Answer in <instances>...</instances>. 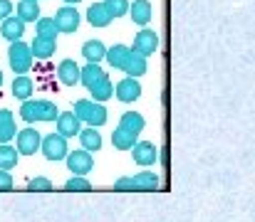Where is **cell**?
Here are the masks:
<instances>
[{
  "mask_svg": "<svg viewBox=\"0 0 255 222\" xmlns=\"http://www.w3.org/2000/svg\"><path fill=\"white\" fill-rule=\"evenodd\" d=\"M60 111L52 101L47 99H27L20 106V119L27 124H45V121H57Z\"/></svg>",
  "mask_w": 255,
  "mask_h": 222,
  "instance_id": "obj_1",
  "label": "cell"
},
{
  "mask_svg": "<svg viewBox=\"0 0 255 222\" xmlns=\"http://www.w3.org/2000/svg\"><path fill=\"white\" fill-rule=\"evenodd\" d=\"M72 114L80 119V124H87L89 129H99V126L107 124V109H104V104H97L92 99H77Z\"/></svg>",
  "mask_w": 255,
  "mask_h": 222,
  "instance_id": "obj_2",
  "label": "cell"
},
{
  "mask_svg": "<svg viewBox=\"0 0 255 222\" xmlns=\"http://www.w3.org/2000/svg\"><path fill=\"white\" fill-rule=\"evenodd\" d=\"M161 185V178L151 170H141L136 175H124L114 183V190H156Z\"/></svg>",
  "mask_w": 255,
  "mask_h": 222,
  "instance_id": "obj_3",
  "label": "cell"
},
{
  "mask_svg": "<svg viewBox=\"0 0 255 222\" xmlns=\"http://www.w3.org/2000/svg\"><path fill=\"white\" fill-rule=\"evenodd\" d=\"M7 62H10V70L17 74V76H22L25 72H30V67H32L30 45H25L22 40L10 42V47H7Z\"/></svg>",
  "mask_w": 255,
  "mask_h": 222,
  "instance_id": "obj_4",
  "label": "cell"
},
{
  "mask_svg": "<svg viewBox=\"0 0 255 222\" xmlns=\"http://www.w3.org/2000/svg\"><path fill=\"white\" fill-rule=\"evenodd\" d=\"M40 150L47 160H65L70 148H67V139H62L60 134H50V136H42V144H40Z\"/></svg>",
  "mask_w": 255,
  "mask_h": 222,
  "instance_id": "obj_5",
  "label": "cell"
},
{
  "mask_svg": "<svg viewBox=\"0 0 255 222\" xmlns=\"http://www.w3.org/2000/svg\"><path fill=\"white\" fill-rule=\"evenodd\" d=\"M156 50H159V35H156V30H151V27L139 30L136 37H134L131 52H136V55H141V57H151Z\"/></svg>",
  "mask_w": 255,
  "mask_h": 222,
  "instance_id": "obj_6",
  "label": "cell"
},
{
  "mask_svg": "<svg viewBox=\"0 0 255 222\" xmlns=\"http://www.w3.org/2000/svg\"><path fill=\"white\" fill-rule=\"evenodd\" d=\"M67 168L72 170V175H80V178H85L89 170H94V158H92V153H87V150H72V153H67Z\"/></svg>",
  "mask_w": 255,
  "mask_h": 222,
  "instance_id": "obj_7",
  "label": "cell"
},
{
  "mask_svg": "<svg viewBox=\"0 0 255 222\" xmlns=\"http://www.w3.org/2000/svg\"><path fill=\"white\" fill-rule=\"evenodd\" d=\"M40 144H42V136L37 129H22L17 131V153L20 155H35L40 150Z\"/></svg>",
  "mask_w": 255,
  "mask_h": 222,
  "instance_id": "obj_8",
  "label": "cell"
},
{
  "mask_svg": "<svg viewBox=\"0 0 255 222\" xmlns=\"http://www.w3.org/2000/svg\"><path fill=\"white\" fill-rule=\"evenodd\" d=\"M131 158H134L136 165L149 168V165H154L159 160V148L154 146L151 141H136L134 148H131Z\"/></svg>",
  "mask_w": 255,
  "mask_h": 222,
  "instance_id": "obj_9",
  "label": "cell"
},
{
  "mask_svg": "<svg viewBox=\"0 0 255 222\" xmlns=\"http://www.w3.org/2000/svg\"><path fill=\"white\" fill-rule=\"evenodd\" d=\"M52 20H55V25H57L60 32H75L80 27V10H75L72 5H65V7H60L55 12Z\"/></svg>",
  "mask_w": 255,
  "mask_h": 222,
  "instance_id": "obj_10",
  "label": "cell"
},
{
  "mask_svg": "<svg viewBox=\"0 0 255 222\" xmlns=\"http://www.w3.org/2000/svg\"><path fill=\"white\" fill-rule=\"evenodd\" d=\"M114 94L122 104H134L139 96H141V84L139 79H131V76H124L117 86H114Z\"/></svg>",
  "mask_w": 255,
  "mask_h": 222,
  "instance_id": "obj_11",
  "label": "cell"
},
{
  "mask_svg": "<svg viewBox=\"0 0 255 222\" xmlns=\"http://www.w3.org/2000/svg\"><path fill=\"white\" fill-rule=\"evenodd\" d=\"M80 131H82V124L72 111H62L57 116V131L55 134H60L62 139H75V136H80Z\"/></svg>",
  "mask_w": 255,
  "mask_h": 222,
  "instance_id": "obj_12",
  "label": "cell"
},
{
  "mask_svg": "<svg viewBox=\"0 0 255 222\" xmlns=\"http://www.w3.org/2000/svg\"><path fill=\"white\" fill-rule=\"evenodd\" d=\"M129 15H131V22L139 25V27H146L151 22V15H154V7L149 0H134L129 5Z\"/></svg>",
  "mask_w": 255,
  "mask_h": 222,
  "instance_id": "obj_13",
  "label": "cell"
},
{
  "mask_svg": "<svg viewBox=\"0 0 255 222\" xmlns=\"http://www.w3.org/2000/svg\"><path fill=\"white\" fill-rule=\"evenodd\" d=\"M57 79H60L65 86L80 84V65H77L75 60H62L60 67H57Z\"/></svg>",
  "mask_w": 255,
  "mask_h": 222,
  "instance_id": "obj_14",
  "label": "cell"
},
{
  "mask_svg": "<svg viewBox=\"0 0 255 222\" xmlns=\"http://www.w3.org/2000/svg\"><path fill=\"white\" fill-rule=\"evenodd\" d=\"M22 32H25V22L17 20L15 15H10V17L2 20V25H0V35H2L7 42H17V40H22Z\"/></svg>",
  "mask_w": 255,
  "mask_h": 222,
  "instance_id": "obj_15",
  "label": "cell"
},
{
  "mask_svg": "<svg viewBox=\"0 0 255 222\" xmlns=\"http://www.w3.org/2000/svg\"><path fill=\"white\" fill-rule=\"evenodd\" d=\"M57 50V40H45V37H37L32 40L30 45V52H32V60H50Z\"/></svg>",
  "mask_w": 255,
  "mask_h": 222,
  "instance_id": "obj_16",
  "label": "cell"
},
{
  "mask_svg": "<svg viewBox=\"0 0 255 222\" xmlns=\"http://www.w3.org/2000/svg\"><path fill=\"white\" fill-rule=\"evenodd\" d=\"M87 22H89L92 27H107V25L112 22V15L107 12L104 2H92V5L87 7Z\"/></svg>",
  "mask_w": 255,
  "mask_h": 222,
  "instance_id": "obj_17",
  "label": "cell"
},
{
  "mask_svg": "<svg viewBox=\"0 0 255 222\" xmlns=\"http://www.w3.org/2000/svg\"><path fill=\"white\" fill-rule=\"evenodd\" d=\"M129 57H131V47H127V45H114V47H109L107 50V62L112 65V70H124V65L129 62Z\"/></svg>",
  "mask_w": 255,
  "mask_h": 222,
  "instance_id": "obj_18",
  "label": "cell"
},
{
  "mask_svg": "<svg viewBox=\"0 0 255 222\" xmlns=\"http://www.w3.org/2000/svg\"><path fill=\"white\" fill-rule=\"evenodd\" d=\"M82 55H85L87 65H99L107 57V47L102 40H87L82 45Z\"/></svg>",
  "mask_w": 255,
  "mask_h": 222,
  "instance_id": "obj_19",
  "label": "cell"
},
{
  "mask_svg": "<svg viewBox=\"0 0 255 222\" xmlns=\"http://www.w3.org/2000/svg\"><path fill=\"white\" fill-rule=\"evenodd\" d=\"M15 17L22 22H37L40 20V5L37 0H20L15 7Z\"/></svg>",
  "mask_w": 255,
  "mask_h": 222,
  "instance_id": "obj_20",
  "label": "cell"
},
{
  "mask_svg": "<svg viewBox=\"0 0 255 222\" xmlns=\"http://www.w3.org/2000/svg\"><path fill=\"white\" fill-rule=\"evenodd\" d=\"M144 126H146V119H144L139 111H124L122 119H119V129H127V131H131L134 136H139V134L144 131Z\"/></svg>",
  "mask_w": 255,
  "mask_h": 222,
  "instance_id": "obj_21",
  "label": "cell"
},
{
  "mask_svg": "<svg viewBox=\"0 0 255 222\" xmlns=\"http://www.w3.org/2000/svg\"><path fill=\"white\" fill-rule=\"evenodd\" d=\"M17 129H15V116L10 109H0V146L7 144L10 139H15Z\"/></svg>",
  "mask_w": 255,
  "mask_h": 222,
  "instance_id": "obj_22",
  "label": "cell"
},
{
  "mask_svg": "<svg viewBox=\"0 0 255 222\" xmlns=\"http://www.w3.org/2000/svg\"><path fill=\"white\" fill-rule=\"evenodd\" d=\"M139 141V136H134L131 131H127V129H114V134H112V146L117 148V150H131L134 144Z\"/></svg>",
  "mask_w": 255,
  "mask_h": 222,
  "instance_id": "obj_23",
  "label": "cell"
},
{
  "mask_svg": "<svg viewBox=\"0 0 255 222\" xmlns=\"http://www.w3.org/2000/svg\"><path fill=\"white\" fill-rule=\"evenodd\" d=\"M89 94H92V101L104 104L107 99H112V96H114V84H112V79H109V76H104L102 81H97V84L89 89Z\"/></svg>",
  "mask_w": 255,
  "mask_h": 222,
  "instance_id": "obj_24",
  "label": "cell"
},
{
  "mask_svg": "<svg viewBox=\"0 0 255 222\" xmlns=\"http://www.w3.org/2000/svg\"><path fill=\"white\" fill-rule=\"evenodd\" d=\"M149 70V65H146V57H141V55H136V52H131V57H129V62L124 65V70L122 72H127V76H131V79H139V76H144Z\"/></svg>",
  "mask_w": 255,
  "mask_h": 222,
  "instance_id": "obj_25",
  "label": "cell"
},
{
  "mask_svg": "<svg viewBox=\"0 0 255 222\" xmlns=\"http://www.w3.org/2000/svg\"><path fill=\"white\" fill-rule=\"evenodd\" d=\"M107 74L104 70L99 67V65H85V67H80V84H85L87 89H92L97 81H102Z\"/></svg>",
  "mask_w": 255,
  "mask_h": 222,
  "instance_id": "obj_26",
  "label": "cell"
},
{
  "mask_svg": "<svg viewBox=\"0 0 255 222\" xmlns=\"http://www.w3.org/2000/svg\"><path fill=\"white\" fill-rule=\"evenodd\" d=\"M32 86H35L32 79L22 74V76H15V79H12V86H10V89H12V96H15V99L27 101V99L32 96Z\"/></svg>",
  "mask_w": 255,
  "mask_h": 222,
  "instance_id": "obj_27",
  "label": "cell"
},
{
  "mask_svg": "<svg viewBox=\"0 0 255 222\" xmlns=\"http://www.w3.org/2000/svg\"><path fill=\"white\" fill-rule=\"evenodd\" d=\"M80 144H82V150L92 153V150H99L102 148V134L97 129H82L80 131Z\"/></svg>",
  "mask_w": 255,
  "mask_h": 222,
  "instance_id": "obj_28",
  "label": "cell"
},
{
  "mask_svg": "<svg viewBox=\"0 0 255 222\" xmlns=\"http://www.w3.org/2000/svg\"><path fill=\"white\" fill-rule=\"evenodd\" d=\"M17 158H20V153H17L15 148L2 144V146H0V170H7V173H10V168L17 165Z\"/></svg>",
  "mask_w": 255,
  "mask_h": 222,
  "instance_id": "obj_29",
  "label": "cell"
},
{
  "mask_svg": "<svg viewBox=\"0 0 255 222\" xmlns=\"http://www.w3.org/2000/svg\"><path fill=\"white\" fill-rule=\"evenodd\" d=\"M57 25L52 17H40L37 20V37H45V40H57Z\"/></svg>",
  "mask_w": 255,
  "mask_h": 222,
  "instance_id": "obj_30",
  "label": "cell"
},
{
  "mask_svg": "<svg viewBox=\"0 0 255 222\" xmlns=\"http://www.w3.org/2000/svg\"><path fill=\"white\" fill-rule=\"evenodd\" d=\"M102 2H104L107 12L112 15V20L124 17V15L129 12V0H102Z\"/></svg>",
  "mask_w": 255,
  "mask_h": 222,
  "instance_id": "obj_31",
  "label": "cell"
},
{
  "mask_svg": "<svg viewBox=\"0 0 255 222\" xmlns=\"http://www.w3.org/2000/svg\"><path fill=\"white\" fill-rule=\"evenodd\" d=\"M65 190H77V193H82V190H92V183L87 180V178H80V175H72L67 183H65Z\"/></svg>",
  "mask_w": 255,
  "mask_h": 222,
  "instance_id": "obj_32",
  "label": "cell"
},
{
  "mask_svg": "<svg viewBox=\"0 0 255 222\" xmlns=\"http://www.w3.org/2000/svg\"><path fill=\"white\" fill-rule=\"evenodd\" d=\"M27 190H37V193H45V190H52V180L50 178H45V175H37V178H32L30 183H27Z\"/></svg>",
  "mask_w": 255,
  "mask_h": 222,
  "instance_id": "obj_33",
  "label": "cell"
},
{
  "mask_svg": "<svg viewBox=\"0 0 255 222\" xmlns=\"http://www.w3.org/2000/svg\"><path fill=\"white\" fill-rule=\"evenodd\" d=\"M12 2L10 0H0V20H7L10 15H12Z\"/></svg>",
  "mask_w": 255,
  "mask_h": 222,
  "instance_id": "obj_34",
  "label": "cell"
},
{
  "mask_svg": "<svg viewBox=\"0 0 255 222\" xmlns=\"http://www.w3.org/2000/svg\"><path fill=\"white\" fill-rule=\"evenodd\" d=\"M0 190H12V175L7 170H0Z\"/></svg>",
  "mask_w": 255,
  "mask_h": 222,
  "instance_id": "obj_35",
  "label": "cell"
},
{
  "mask_svg": "<svg viewBox=\"0 0 255 222\" xmlns=\"http://www.w3.org/2000/svg\"><path fill=\"white\" fill-rule=\"evenodd\" d=\"M65 2H67V5H77L80 0H65Z\"/></svg>",
  "mask_w": 255,
  "mask_h": 222,
  "instance_id": "obj_36",
  "label": "cell"
},
{
  "mask_svg": "<svg viewBox=\"0 0 255 222\" xmlns=\"http://www.w3.org/2000/svg\"><path fill=\"white\" fill-rule=\"evenodd\" d=\"M0 84H2V72H0Z\"/></svg>",
  "mask_w": 255,
  "mask_h": 222,
  "instance_id": "obj_37",
  "label": "cell"
}]
</instances>
